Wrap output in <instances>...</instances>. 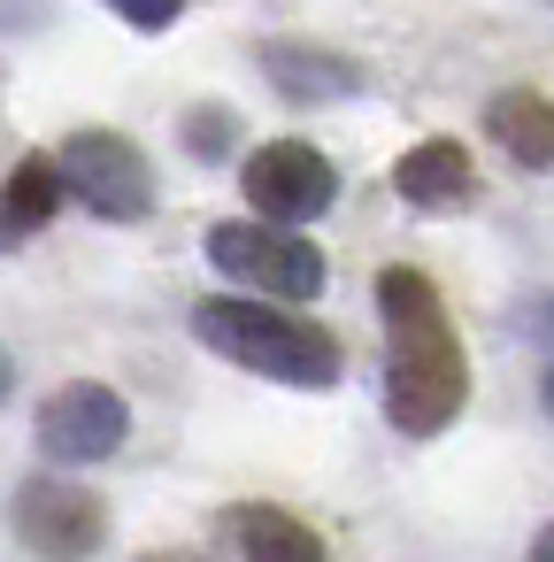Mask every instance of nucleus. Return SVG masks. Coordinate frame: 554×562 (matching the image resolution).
Masks as SVG:
<instances>
[{
  "label": "nucleus",
  "mask_w": 554,
  "mask_h": 562,
  "mask_svg": "<svg viewBox=\"0 0 554 562\" xmlns=\"http://www.w3.org/2000/svg\"><path fill=\"white\" fill-rule=\"evenodd\" d=\"M63 209V170L55 155H24L9 170V193H0V247H24L32 232H47Z\"/></svg>",
  "instance_id": "12"
},
{
  "label": "nucleus",
  "mask_w": 554,
  "mask_h": 562,
  "mask_svg": "<svg viewBox=\"0 0 554 562\" xmlns=\"http://www.w3.org/2000/svg\"><path fill=\"white\" fill-rule=\"evenodd\" d=\"M393 193L423 216H462L477 201V170H470V147L462 139H423L393 162Z\"/></svg>",
  "instance_id": "8"
},
{
  "label": "nucleus",
  "mask_w": 554,
  "mask_h": 562,
  "mask_svg": "<svg viewBox=\"0 0 554 562\" xmlns=\"http://www.w3.org/2000/svg\"><path fill=\"white\" fill-rule=\"evenodd\" d=\"M485 132H493V139H500L523 170H554V101H546V93H531V86L493 93Z\"/></svg>",
  "instance_id": "11"
},
{
  "label": "nucleus",
  "mask_w": 554,
  "mask_h": 562,
  "mask_svg": "<svg viewBox=\"0 0 554 562\" xmlns=\"http://www.w3.org/2000/svg\"><path fill=\"white\" fill-rule=\"evenodd\" d=\"M16 539L39 562H93L109 547V508L93 485L70 477H24L16 485Z\"/></svg>",
  "instance_id": "7"
},
{
  "label": "nucleus",
  "mask_w": 554,
  "mask_h": 562,
  "mask_svg": "<svg viewBox=\"0 0 554 562\" xmlns=\"http://www.w3.org/2000/svg\"><path fill=\"white\" fill-rule=\"evenodd\" d=\"M539 393H546V408H554V362H546V385H539Z\"/></svg>",
  "instance_id": "17"
},
{
  "label": "nucleus",
  "mask_w": 554,
  "mask_h": 562,
  "mask_svg": "<svg viewBox=\"0 0 554 562\" xmlns=\"http://www.w3.org/2000/svg\"><path fill=\"white\" fill-rule=\"evenodd\" d=\"M262 78H270L285 101H347V93H362V70H354L347 55L293 47V40H270V47H262Z\"/></svg>",
  "instance_id": "10"
},
{
  "label": "nucleus",
  "mask_w": 554,
  "mask_h": 562,
  "mask_svg": "<svg viewBox=\"0 0 554 562\" xmlns=\"http://www.w3.org/2000/svg\"><path fill=\"white\" fill-rule=\"evenodd\" d=\"M109 9L132 24V32H170L185 16V0H109Z\"/></svg>",
  "instance_id": "13"
},
{
  "label": "nucleus",
  "mask_w": 554,
  "mask_h": 562,
  "mask_svg": "<svg viewBox=\"0 0 554 562\" xmlns=\"http://www.w3.org/2000/svg\"><path fill=\"white\" fill-rule=\"evenodd\" d=\"M224 531H231L239 562H331L324 531H316V524H301L293 508H270V501L231 508V516H224Z\"/></svg>",
  "instance_id": "9"
},
{
  "label": "nucleus",
  "mask_w": 554,
  "mask_h": 562,
  "mask_svg": "<svg viewBox=\"0 0 554 562\" xmlns=\"http://www.w3.org/2000/svg\"><path fill=\"white\" fill-rule=\"evenodd\" d=\"M124 439H132V408H124V393L101 385V378L55 385V393L39 401V454L63 462V470H93V462H109Z\"/></svg>",
  "instance_id": "6"
},
{
  "label": "nucleus",
  "mask_w": 554,
  "mask_h": 562,
  "mask_svg": "<svg viewBox=\"0 0 554 562\" xmlns=\"http://www.w3.org/2000/svg\"><path fill=\"white\" fill-rule=\"evenodd\" d=\"M523 562H554V524H546V531L531 539V554H523Z\"/></svg>",
  "instance_id": "15"
},
{
  "label": "nucleus",
  "mask_w": 554,
  "mask_h": 562,
  "mask_svg": "<svg viewBox=\"0 0 554 562\" xmlns=\"http://www.w3.org/2000/svg\"><path fill=\"white\" fill-rule=\"evenodd\" d=\"M193 147H201V155H216V147H224V124H216V109H201V124H193Z\"/></svg>",
  "instance_id": "14"
},
{
  "label": "nucleus",
  "mask_w": 554,
  "mask_h": 562,
  "mask_svg": "<svg viewBox=\"0 0 554 562\" xmlns=\"http://www.w3.org/2000/svg\"><path fill=\"white\" fill-rule=\"evenodd\" d=\"M9 385H16V362H9V355H0V401H9Z\"/></svg>",
  "instance_id": "16"
},
{
  "label": "nucleus",
  "mask_w": 554,
  "mask_h": 562,
  "mask_svg": "<svg viewBox=\"0 0 554 562\" xmlns=\"http://www.w3.org/2000/svg\"><path fill=\"white\" fill-rule=\"evenodd\" d=\"M55 170H63V193L86 201L101 224H139L155 209V170L124 132H70Z\"/></svg>",
  "instance_id": "4"
},
{
  "label": "nucleus",
  "mask_w": 554,
  "mask_h": 562,
  "mask_svg": "<svg viewBox=\"0 0 554 562\" xmlns=\"http://www.w3.org/2000/svg\"><path fill=\"white\" fill-rule=\"evenodd\" d=\"M193 339H201L208 355H224V362L270 378V385H308V393L339 385V339H331L324 324L278 308V301L216 293V301L193 308Z\"/></svg>",
  "instance_id": "2"
},
{
  "label": "nucleus",
  "mask_w": 554,
  "mask_h": 562,
  "mask_svg": "<svg viewBox=\"0 0 554 562\" xmlns=\"http://www.w3.org/2000/svg\"><path fill=\"white\" fill-rule=\"evenodd\" d=\"M239 186H247L255 216H262V224H285V232L316 224V216L339 201V170H331V155L308 147V139H270V147H255L247 170H239Z\"/></svg>",
  "instance_id": "5"
},
{
  "label": "nucleus",
  "mask_w": 554,
  "mask_h": 562,
  "mask_svg": "<svg viewBox=\"0 0 554 562\" xmlns=\"http://www.w3.org/2000/svg\"><path fill=\"white\" fill-rule=\"evenodd\" d=\"M208 262L239 285V293H262V301H316L324 293V255L316 239L285 232V224H262V216H224L208 224Z\"/></svg>",
  "instance_id": "3"
},
{
  "label": "nucleus",
  "mask_w": 554,
  "mask_h": 562,
  "mask_svg": "<svg viewBox=\"0 0 554 562\" xmlns=\"http://www.w3.org/2000/svg\"><path fill=\"white\" fill-rule=\"evenodd\" d=\"M377 324H385V416L408 439H439L470 401V355L439 285L408 262L377 270Z\"/></svg>",
  "instance_id": "1"
}]
</instances>
